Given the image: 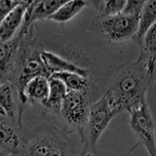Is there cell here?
<instances>
[{
	"label": "cell",
	"instance_id": "6da1fadb",
	"mask_svg": "<svg viewBox=\"0 0 156 156\" xmlns=\"http://www.w3.org/2000/svg\"><path fill=\"white\" fill-rule=\"evenodd\" d=\"M151 89L143 64L136 59L119 66L110 80L105 94L120 112L130 113L147 102Z\"/></svg>",
	"mask_w": 156,
	"mask_h": 156
},
{
	"label": "cell",
	"instance_id": "7a4b0ae2",
	"mask_svg": "<svg viewBox=\"0 0 156 156\" xmlns=\"http://www.w3.org/2000/svg\"><path fill=\"white\" fill-rule=\"evenodd\" d=\"M20 156H77L66 133L51 123H42L27 132Z\"/></svg>",
	"mask_w": 156,
	"mask_h": 156
},
{
	"label": "cell",
	"instance_id": "3957f363",
	"mask_svg": "<svg viewBox=\"0 0 156 156\" xmlns=\"http://www.w3.org/2000/svg\"><path fill=\"white\" fill-rule=\"evenodd\" d=\"M145 1H126L124 9L115 16H95L91 28L109 43H122L135 38L139 18Z\"/></svg>",
	"mask_w": 156,
	"mask_h": 156
},
{
	"label": "cell",
	"instance_id": "277c9868",
	"mask_svg": "<svg viewBox=\"0 0 156 156\" xmlns=\"http://www.w3.org/2000/svg\"><path fill=\"white\" fill-rule=\"evenodd\" d=\"M120 110L105 94L92 103L89 112L83 150L80 156H94L97 154V145L100 137L111 121L120 113Z\"/></svg>",
	"mask_w": 156,
	"mask_h": 156
},
{
	"label": "cell",
	"instance_id": "5b68a950",
	"mask_svg": "<svg viewBox=\"0 0 156 156\" xmlns=\"http://www.w3.org/2000/svg\"><path fill=\"white\" fill-rule=\"evenodd\" d=\"M91 102V90L69 91L64 98L60 115L77 132L81 142L84 140Z\"/></svg>",
	"mask_w": 156,
	"mask_h": 156
},
{
	"label": "cell",
	"instance_id": "8992f818",
	"mask_svg": "<svg viewBox=\"0 0 156 156\" xmlns=\"http://www.w3.org/2000/svg\"><path fill=\"white\" fill-rule=\"evenodd\" d=\"M130 127L149 156H156L155 123L147 103L129 113Z\"/></svg>",
	"mask_w": 156,
	"mask_h": 156
},
{
	"label": "cell",
	"instance_id": "52a82bcc",
	"mask_svg": "<svg viewBox=\"0 0 156 156\" xmlns=\"http://www.w3.org/2000/svg\"><path fill=\"white\" fill-rule=\"evenodd\" d=\"M27 132L17 119L0 115V149L9 156H20Z\"/></svg>",
	"mask_w": 156,
	"mask_h": 156
},
{
	"label": "cell",
	"instance_id": "ba28073f",
	"mask_svg": "<svg viewBox=\"0 0 156 156\" xmlns=\"http://www.w3.org/2000/svg\"><path fill=\"white\" fill-rule=\"evenodd\" d=\"M23 33L20 30L13 38L7 41H0V82L11 83L20 51Z\"/></svg>",
	"mask_w": 156,
	"mask_h": 156
},
{
	"label": "cell",
	"instance_id": "9c48e42d",
	"mask_svg": "<svg viewBox=\"0 0 156 156\" xmlns=\"http://www.w3.org/2000/svg\"><path fill=\"white\" fill-rule=\"evenodd\" d=\"M65 2L64 0L30 1L20 29L28 30L38 20L48 19Z\"/></svg>",
	"mask_w": 156,
	"mask_h": 156
},
{
	"label": "cell",
	"instance_id": "30bf717a",
	"mask_svg": "<svg viewBox=\"0 0 156 156\" xmlns=\"http://www.w3.org/2000/svg\"><path fill=\"white\" fill-rule=\"evenodd\" d=\"M138 59L144 66L151 88L156 80V23L144 36L140 45Z\"/></svg>",
	"mask_w": 156,
	"mask_h": 156
},
{
	"label": "cell",
	"instance_id": "8fae6325",
	"mask_svg": "<svg viewBox=\"0 0 156 156\" xmlns=\"http://www.w3.org/2000/svg\"><path fill=\"white\" fill-rule=\"evenodd\" d=\"M41 57L51 76L58 73H74L89 77L88 69L80 67L52 51L41 50Z\"/></svg>",
	"mask_w": 156,
	"mask_h": 156
},
{
	"label": "cell",
	"instance_id": "7c38bea8",
	"mask_svg": "<svg viewBox=\"0 0 156 156\" xmlns=\"http://www.w3.org/2000/svg\"><path fill=\"white\" fill-rule=\"evenodd\" d=\"M30 1H22L0 24V41H7L14 37L24 19L25 12Z\"/></svg>",
	"mask_w": 156,
	"mask_h": 156
},
{
	"label": "cell",
	"instance_id": "4fadbf2b",
	"mask_svg": "<svg viewBox=\"0 0 156 156\" xmlns=\"http://www.w3.org/2000/svg\"><path fill=\"white\" fill-rule=\"evenodd\" d=\"M49 94V80L44 76H37L28 83L24 90L27 103L42 105Z\"/></svg>",
	"mask_w": 156,
	"mask_h": 156
},
{
	"label": "cell",
	"instance_id": "5bb4252c",
	"mask_svg": "<svg viewBox=\"0 0 156 156\" xmlns=\"http://www.w3.org/2000/svg\"><path fill=\"white\" fill-rule=\"evenodd\" d=\"M49 80V94L46 101L42 104L44 108H48L54 113H60L63 100L68 93V89L57 78L50 77Z\"/></svg>",
	"mask_w": 156,
	"mask_h": 156
},
{
	"label": "cell",
	"instance_id": "9a60e30c",
	"mask_svg": "<svg viewBox=\"0 0 156 156\" xmlns=\"http://www.w3.org/2000/svg\"><path fill=\"white\" fill-rule=\"evenodd\" d=\"M156 23V0L145 1L139 18L138 30L135 40L141 44L144 36Z\"/></svg>",
	"mask_w": 156,
	"mask_h": 156
},
{
	"label": "cell",
	"instance_id": "2e32d148",
	"mask_svg": "<svg viewBox=\"0 0 156 156\" xmlns=\"http://www.w3.org/2000/svg\"><path fill=\"white\" fill-rule=\"evenodd\" d=\"M88 2L83 0L66 1L58 8L48 20L59 23H66L74 18L81 10L85 8Z\"/></svg>",
	"mask_w": 156,
	"mask_h": 156
},
{
	"label": "cell",
	"instance_id": "e0dca14e",
	"mask_svg": "<svg viewBox=\"0 0 156 156\" xmlns=\"http://www.w3.org/2000/svg\"><path fill=\"white\" fill-rule=\"evenodd\" d=\"M15 94L16 95V93L11 83H0V115L17 119L15 112Z\"/></svg>",
	"mask_w": 156,
	"mask_h": 156
},
{
	"label": "cell",
	"instance_id": "ac0fdd59",
	"mask_svg": "<svg viewBox=\"0 0 156 156\" xmlns=\"http://www.w3.org/2000/svg\"><path fill=\"white\" fill-rule=\"evenodd\" d=\"M51 76L63 82L69 91H86L91 89V83L89 78L77 73H54Z\"/></svg>",
	"mask_w": 156,
	"mask_h": 156
},
{
	"label": "cell",
	"instance_id": "d6986e66",
	"mask_svg": "<svg viewBox=\"0 0 156 156\" xmlns=\"http://www.w3.org/2000/svg\"><path fill=\"white\" fill-rule=\"evenodd\" d=\"M126 1L116 0V1H98L93 2L97 12L96 16L98 17H108L115 16L124 9Z\"/></svg>",
	"mask_w": 156,
	"mask_h": 156
},
{
	"label": "cell",
	"instance_id": "ffe728a7",
	"mask_svg": "<svg viewBox=\"0 0 156 156\" xmlns=\"http://www.w3.org/2000/svg\"><path fill=\"white\" fill-rule=\"evenodd\" d=\"M21 2L22 1L0 0V24L10 13L11 11L21 3Z\"/></svg>",
	"mask_w": 156,
	"mask_h": 156
},
{
	"label": "cell",
	"instance_id": "44dd1931",
	"mask_svg": "<svg viewBox=\"0 0 156 156\" xmlns=\"http://www.w3.org/2000/svg\"><path fill=\"white\" fill-rule=\"evenodd\" d=\"M0 156H9V155L7 154V153H5V151L0 149Z\"/></svg>",
	"mask_w": 156,
	"mask_h": 156
},
{
	"label": "cell",
	"instance_id": "7402d4cb",
	"mask_svg": "<svg viewBox=\"0 0 156 156\" xmlns=\"http://www.w3.org/2000/svg\"><path fill=\"white\" fill-rule=\"evenodd\" d=\"M0 83H1V82H0Z\"/></svg>",
	"mask_w": 156,
	"mask_h": 156
}]
</instances>
